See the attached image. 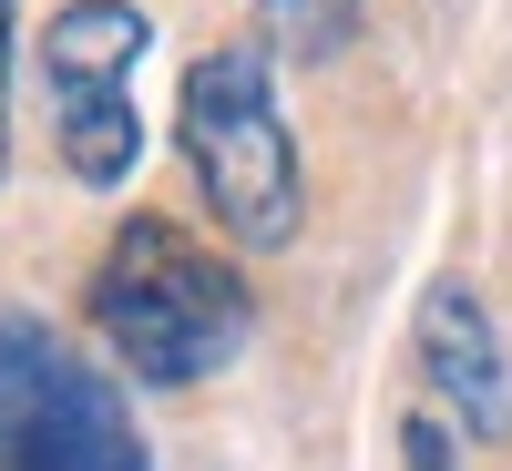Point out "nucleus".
I'll use <instances>...</instances> for the list:
<instances>
[{"label": "nucleus", "mask_w": 512, "mask_h": 471, "mask_svg": "<svg viewBox=\"0 0 512 471\" xmlns=\"http://www.w3.org/2000/svg\"><path fill=\"white\" fill-rule=\"evenodd\" d=\"M410 349H420V379H431V400L461 420V431H482V441H502V431H512V359H502V328H492V308H482L461 277H441L431 297H420Z\"/></svg>", "instance_id": "39448f33"}, {"label": "nucleus", "mask_w": 512, "mask_h": 471, "mask_svg": "<svg viewBox=\"0 0 512 471\" xmlns=\"http://www.w3.org/2000/svg\"><path fill=\"white\" fill-rule=\"evenodd\" d=\"M175 144H185V175H195L226 246L267 256L297 236L308 175H297V144H287V113H277V52L267 41H216V52L185 62Z\"/></svg>", "instance_id": "f03ea898"}, {"label": "nucleus", "mask_w": 512, "mask_h": 471, "mask_svg": "<svg viewBox=\"0 0 512 471\" xmlns=\"http://www.w3.org/2000/svg\"><path fill=\"white\" fill-rule=\"evenodd\" d=\"M154 52V21L134 0H62L41 31V93H52V144L62 175L113 195L144 164V113H134V72Z\"/></svg>", "instance_id": "20e7f679"}, {"label": "nucleus", "mask_w": 512, "mask_h": 471, "mask_svg": "<svg viewBox=\"0 0 512 471\" xmlns=\"http://www.w3.org/2000/svg\"><path fill=\"white\" fill-rule=\"evenodd\" d=\"M0 471H154L134 400L21 308H0Z\"/></svg>", "instance_id": "7ed1b4c3"}, {"label": "nucleus", "mask_w": 512, "mask_h": 471, "mask_svg": "<svg viewBox=\"0 0 512 471\" xmlns=\"http://www.w3.org/2000/svg\"><path fill=\"white\" fill-rule=\"evenodd\" d=\"M0 175H11V0H0Z\"/></svg>", "instance_id": "6e6552de"}, {"label": "nucleus", "mask_w": 512, "mask_h": 471, "mask_svg": "<svg viewBox=\"0 0 512 471\" xmlns=\"http://www.w3.org/2000/svg\"><path fill=\"white\" fill-rule=\"evenodd\" d=\"M256 21H267V41L328 62V52H349V41H359V0H256Z\"/></svg>", "instance_id": "423d86ee"}, {"label": "nucleus", "mask_w": 512, "mask_h": 471, "mask_svg": "<svg viewBox=\"0 0 512 471\" xmlns=\"http://www.w3.org/2000/svg\"><path fill=\"white\" fill-rule=\"evenodd\" d=\"M400 471H461V451H451V431H441L431 410L400 420Z\"/></svg>", "instance_id": "0eeeda50"}, {"label": "nucleus", "mask_w": 512, "mask_h": 471, "mask_svg": "<svg viewBox=\"0 0 512 471\" xmlns=\"http://www.w3.org/2000/svg\"><path fill=\"white\" fill-rule=\"evenodd\" d=\"M82 308H93L103 349L144 379V390H195V379H216L236 349H246V277L226 267L216 246H195L175 216H123L93 287H82Z\"/></svg>", "instance_id": "f257e3e1"}]
</instances>
